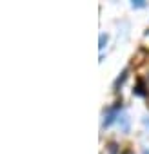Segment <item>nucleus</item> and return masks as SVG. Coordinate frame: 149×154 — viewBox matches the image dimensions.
Masks as SVG:
<instances>
[{
  "mask_svg": "<svg viewBox=\"0 0 149 154\" xmlns=\"http://www.w3.org/2000/svg\"><path fill=\"white\" fill-rule=\"evenodd\" d=\"M125 78H127V71H124V72H122V76H120V78H118V80L115 82V87L118 89V85H120V84H122V82H124Z\"/></svg>",
  "mask_w": 149,
  "mask_h": 154,
  "instance_id": "f257e3e1",
  "label": "nucleus"
},
{
  "mask_svg": "<svg viewBox=\"0 0 149 154\" xmlns=\"http://www.w3.org/2000/svg\"><path fill=\"white\" fill-rule=\"evenodd\" d=\"M106 42H107V36H106V35H100V45H98V47L104 49V47H106Z\"/></svg>",
  "mask_w": 149,
  "mask_h": 154,
  "instance_id": "f03ea898",
  "label": "nucleus"
},
{
  "mask_svg": "<svg viewBox=\"0 0 149 154\" xmlns=\"http://www.w3.org/2000/svg\"><path fill=\"white\" fill-rule=\"evenodd\" d=\"M122 154H135V152H133V150H131V149H125V150H124V152H122Z\"/></svg>",
  "mask_w": 149,
  "mask_h": 154,
  "instance_id": "7ed1b4c3",
  "label": "nucleus"
},
{
  "mask_svg": "<svg viewBox=\"0 0 149 154\" xmlns=\"http://www.w3.org/2000/svg\"><path fill=\"white\" fill-rule=\"evenodd\" d=\"M144 154H149V150H144Z\"/></svg>",
  "mask_w": 149,
  "mask_h": 154,
  "instance_id": "20e7f679",
  "label": "nucleus"
}]
</instances>
